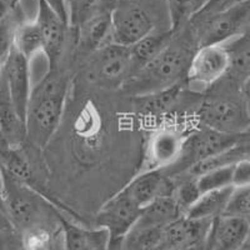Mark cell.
Segmentation results:
<instances>
[{
	"instance_id": "7402d4cb",
	"label": "cell",
	"mask_w": 250,
	"mask_h": 250,
	"mask_svg": "<svg viewBox=\"0 0 250 250\" xmlns=\"http://www.w3.org/2000/svg\"><path fill=\"white\" fill-rule=\"evenodd\" d=\"M234 188L230 187L202 194L199 199L187 211L185 216L191 219H210V220L222 216L227 209Z\"/></svg>"
},
{
	"instance_id": "f546056e",
	"label": "cell",
	"mask_w": 250,
	"mask_h": 250,
	"mask_svg": "<svg viewBox=\"0 0 250 250\" xmlns=\"http://www.w3.org/2000/svg\"><path fill=\"white\" fill-rule=\"evenodd\" d=\"M223 215L248 218L250 215V185L234 189Z\"/></svg>"
},
{
	"instance_id": "f35d334b",
	"label": "cell",
	"mask_w": 250,
	"mask_h": 250,
	"mask_svg": "<svg viewBox=\"0 0 250 250\" xmlns=\"http://www.w3.org/2000/svg\"><path fill=\"white\" fill-rule=\"evenodd\" d=\"M245 219H247V220H248V223H249V224H250V215L248 216V218H245Z\"/></svg>"
},
{
	"instance_id": "5b68a950",
	"label": "cell",
	"mask_w": 250,
	"mask_h": 250,
	"mask_svg": "<svg viewBox=\"0 0 250 250\" xmlns=\"http://www.w3.org/2000/svg\"><path fill=\"white\" fill-rule=\"evenodd\" d=\"M111 23L114 43L125 46L155 31L173 30L167 0H117Z\"/></svg>"
},
{
	"instance_id": "2e32d148",
	"label": "cell",
	"mask_w": 250,
	"mask_h": 250,
	"mask_svg": "<svg viewBox=\"0 0 250 250\" xmlns=\"http://www.w3.org/2000/svg\"><path fill=\"white\" fill-rule=\"evenodd\" d=\"M249 235L247 219L222 215L214 219L205 250H240L247 245Z\"/></svg>"
},
{
	"instance_id": "ba28073f",
	"label": "cell",
	"mask_w": 250,
	"mask_h": 250,
	"mask_svg": "<svg viewBox=\"0 0 250 250\" xmlns=\"http://www.w3.org/2000/svg\"><path fill=\"white\" fill-rule=\"evenodd\" d=\"M84 75L94 85L122 89L133 75L130 48L111 43L84 58Z\"/></svg>"
},
{
	"instance_id": "d6986e66",
	"label": "cell",
	"mask_w": 250,
	"mask_h": 250,
	"mask_svg": "<svg viewBox=\"0 0 250 250\" xmlns=\"http://www.w3.org/2000/svg\"><path fill=\"white\" fill-rule=\"evenodd\" d=\"M185 216L173 195L160 196L142 209L138 224L146 227H167Z\"/></svg>"
},
{
	"instance_id": "52a82bcc",
	"label": "cell",
	"mask_w": 250,
	"mask_h": 250,
	"mask_svg": "<svg viewBox=\"0 0 250 250\" xmlns=\"http://www.w3.org/2000/svg\"><path fill=\"white\" fill-rule=\"evenodd\" d=\"M195 125L193 117L171 118L153 125L140 171L164 170L171 167L179 159L188 134Z\"/></svg>"
},
{
	"instance_id": "8fae6325",
	"label": "cell",
	"mask_w": 250,
	"mask_h": 250,
	"mask_svg": "<svg viewBox=\"0 0 250 250\" xmlns=\"http://www.w3.org/2000/svg\"><path fill=\"white\" fill-rule=\"evenodd\" d=\"M142 208L123 189L102 205L94 218L93 227L104 228L110 236V249L119 250L124 236L139 219Z\"/></svg>"
},
{
	"instance_id": "cb8c5ba5",
	"label": "cell",
	"mask_w": 250,
	"mask_h": 250,
	"mask_svg": "<svg viewBox=\"0 0 250 250\" xmlns=\"http://www.w3.org/2000/svg\"><path fill=\"white\" fill-rule=\"evenodd\" d=\"M117 0H65L69 25L77 29L102 13L113 12Z\"/></svg>"
},
{
	"instance_id": "7bdbcfd3",
	"label": "cell",
	"mask_w": 250,
	"mask_h": 250,
	"mask_svg": "<svg viewBox=\"0 0 250 250\" xmlns=\"http://www.w3.org/2000/svg\"><path fill=\"white\" fill-rule=\"evenodd\" d=\"M62 250H64V248H62Z\"/></svg>"
},
{
	"instance_id": "484cf974",
	"label": "cell",
	"mask_w": 250,
	"mask_h": 250,
	"mask_svg": "<svg viewBox=\"0 0 250 250\" xmlns=\"http://www.w3.org/2000/svg\"><path fill=\"white\" fill-rule=\"evenodd\" d=\"M26 20L21 4L6 17L0 19V64L3 65L12 49L14 48V37L17 28L21 21Z\"/></svg>"
},
{
	"instance_id": "ffe728a7",
	"label": "cell",
	"mask_w": 250,
	"mask_h": 250,
	"mask_svg": "<svg viewBox=\"0 0 250 250\" xmlns=\"http://www.w3.org/2000/svg\"><path fill=\"white\" fill-rule=\"evenodd\" d=\"M224 45L230 55V66L225 78L240 85L250 75V26Z\"/></svg>"
},
{
	"instance_id": "b9f144b4",
	"label": "cell",
	"mask_w": 250,
	"mask_h": 250,
	"mask_svg": "<svg viewBox=\"0 0 250 250\" xmlns=\"http://www.w3.org/2000/svg\"><path fill=\"white\" fill-rule=\"evenodd\" d=\"M248 133H249V134H250V128H249V130H248Z\"/></svg>"
},
{
	"instance_id": "8992f818",
	"label": "cell",
	"mask_w": 250,
	"mask_h": 250,
	"mask_svg": "<svg viewBox=\"0 0 250 250\" xmlns=\"http://www.w3.org/2000/svg\"><path fill=\"white\" fill-rule=\"evenodd\" d=\"M187 25L198 48L222 45L242 35L250 26V1L219 12L196 13Z\"/></svg>"
},
{
	"instance_id": "44dd1931",
	"label": "cell",
	"mask_w": 250,
	"mask_h": 250,
	"mask_svg": "<svg viewBox=\"0 0 250 250\" xmlns=\"http://www.w3.org/2000/svg\"><path fill=\"white\" fill-rule=\"evenodd\" d=\"M173 37L174 29L173 30L155 31V33L146 35L143 39H140L139 42L129 46L130 48L134 73H137L146 62H149L159 53H162L169 45Z\"/></svg>"
},
{
	"instance_id": "7a4b0ae2",
	"label": "cell",
	"mask_w": 250,
	"mask_h": 250,
	"mask_svg": "<svg viewBox=\"0 0 250 250\" xmlns=\"http://www.w3.org/2000/svg\"><path fill=\"white\" fill-rule=\"evenodd\" d=\"M196 50L195 40L185 24L174 30L169 45L134 73L122 89L128 95L137 98L182 84L187 80L188 70Z\"/></svg>"
},
{
	"instance_id": "d6a6232c",
	"label": "cell",
	"mask_w": 250,
	"mask_h": 250,
	"mask_svg": "<svg viewBox=\"0 0 250 250\" xmlns=\"http://www.w3.org/2000/svg\"><path fill=\"white\" fill-rule=\"evenodd\" d=\"M45 1L51 6V8L54 9L55 12H57L62 19L68 21V10H66L65 0H45Z\"/></svg>"
},
{
	"instance_id": "8d00e7d4",
	"label": "cell",
	"mask_w": 250,
	"mask_h": 250,
	"mask_svg": "<svg viewBox=\"0 0 250 250\" xmlns=\"http://www.w3.org/2000/svg\"><path fill=\"white\" fill-rule=\"evenodd\" d=\"M245 159L250 160V140L248 143V148H247V156H245Z\"/></svg>"
},
{
	"instance_id": "ac0fdd59",
	"label": "cell",
	"mask_w": 250,
	"mask_h": 250,
	"mask_svg": "<svg viewBox=\"0 0 250 250\" xmlns=\"http://www.w3.org/2000/svg\"><path fill=\"white\" fill-rule=\"evenodd\" d=\"M0 133L10 148L26 144L25 120L15 108L4 75L0 69Z\"/></svg>"
},
{
	"instance_id": "4dcf8cb0",
	"label": "cell",
	"mask_w": 250,
	"mask_h": 250,
	"mask_svg": "<svg viewBox=\"0 0 250 250\" xmlns=\"http://www.w3.org/2000/svg\"><path fill=\"white\" fill-rule=\"evenodd\" d=\"M250 185V160L242 159L231 167V187L234 189Z\"/></svg>"
},
{
	"instance_id": "1f68e13d",
	"label": "cell",
	"mask_w": 250,
	"mask_h": 250,
	"mask_svg": "<svg viewBox=\"0 0 250 250\" xmlns=\"http://www.w3.org/2000/svg\"><path fill=\"white\" fill-rule=\"evenodd\" d=\"M0 250H25L23 235L13 228L0 229Z\"/></svg>"
},
{
	"instance_id": "3957f363",
	"label": "cell",
	"mask_w": 250,
	"mask_h": 250,
	"mask_svg": "<svg viewBox=\"0 0 250 250\" xmlns=\"http://www.w3.org/2000/svg\"><path fill=\"white\" fill-rule=\"evenodd\" d=\"M69 74L62 68L46 70L33 83L25 113L26 142L38 150L45 148L57 131L65 108Z\"/></svg>"
},
{
	"instance_id": "5bb4252c",
	"label": "cell",
	"mask_w": 250,
	"mask_h": 250,
	"mask_svg": "<svg viewBox=\"0 0 250 250\" xmlns=\"http://www.w3.org/2000/svg\"><path fill=\"white\" fill-rule=\"evenodd\" d=\"M175 187V179L165 170H150L139 171L124 190L143 209L160 196L173 195Z\"/></svg>"
},
{
	"instance_id": "277c9868",
	"label": "cell",
	"mask_w": 250,
	"mask_h": 250,
	"mask_svg": "<svg viewBox=\"0 0 250 250\" xmlns=\"http://www.w3.org/2000/svg\"><path fill=\"white\" fill-rule=\"evenodd\" d=\"M196 124L219 133L240 135L248 133L250 117L240 85L223 78L207 90L194 113Z\"/></svg>"
},
{
	"instance_id": "4316f807",
	"label": "cell",
	"mask_w": 250,
	"mask_h": 250,
	"mask_svg": "<svg viewBox=\"0 0 250 250\" xmlns=\"http://www.w3.org/2000/svg\"><path fill=\"white\" fill-rule=\"evenodd\" d=\"M209 0H167L174 30H178L199 13Z\"/></svg>"
},
{
	"instance_id": "83f0119b",
	"label": "cell",
	"mask_w": 250,
	"mask_h": 250,
	"mask_svg": "<svg viewBox=\"0 0 250 250\" xmlns=\"http://www.w3.org/2000/svg\"><path fill=\"white\" fill-rule=\"evenodd\" d=\"M233 167V165H231ZM231 167L213 169V170L205 171L196 176L195 182L200 193L204 194L208 191L224 189L231 187Z\"/></svg>"
},
{
	"instance_id": "d4e9b609",
	"label": "cell",
	"mask_w": 250,
	"mask_h": 250,
	"mask_svg": "<svg viewBox=\"0 0 250 250\" xmlns=\"http://www.w3.org/2000/svg\"><path fill=\"white\" fill-rule=\"evenodd\" d=\"M14 48L30 62L38 55H43L42 34L35 18L33 20L26 19L19 24L15 31Z\"/></svg>"
},
{
	"instance_id": "60d3db41",
	"label": "cell",
	"mask_w": 250,
	"mask_h": 250,
	"mask_svg": "<svg viewBox=\"0 0 250 250\" xmlns=\"http://www.w3.org/2000/svg\"><path fill=\"white\" fill-rule=\"evenodd\" d=\"M247 250H250V247H248V245H247Z\"/></svg>"
},
{
	"instance_id": "ab89813d",
	"label": "cell",
	"mask_w": 250,
	"mask_h": 250,
	"mask_svg": "<svg viewBox=\"0 0 250 250\" xmlns=\"http://www.w3.org/2000/svg\"><path fill=\"white\" fill-rule=\"evenodd\" d=\"M240 250H247V245H245V247L243 248V249H240Z\"/></svg>"
},
{
	"instance_id": "f1b7e54d",
	"label": "cell",
	"mask_w": 250,
	"mask_h": 250,
	"mask_svg": "<svg viewBox=\"0 0 250 250\" xmlns=\"http://www.w3.org/2000/svg\"><path fill=\"white\" fill-rule=\"evenodd\" d=\"M176 183L175 190H174L173 196L176 203L182 208L184 214L194 205V203L199 199L202 193L199 188L196 185L195 178H189V176H178L174 178Z\"/></svg>"
},
{
	"instance_id": "603a6c76",
	"label": "cell",
	"mask_w": 250,
	"mask_h": 250,
	"mask_svg": "<svg viewBox=\"0 0 250 250\" xmlns=\"http://www.w3.org/2000/svg\"><path fill=\"white\" fill-rule=\"evenodd\" d=\"M165 227H146L135 223L120 243L119 250H164Z\"/></svg>"
},
{
	"instance_id": "e0dca14e",
	"label": "cell",
	"mask_w": 250,
	"mask_h": 250,
	"mask_svg": "<svg viewBox=\"0 0 250 250\" xmlns=\"http://www.w3.org/2000/svg\"><path fill=\"white\" fill-rule=\"evenodd\" d=\"M64 250H109L110 236L104 228L82 224L62 216Z\"/></svg>"
},
{
	"instance_id": "9c48e42d",
	"label": "cell",
	"mask_w": 250,
	"mask_h": 250,
	"mask_svg": "<svg viewBox=\"0 0 250 250\" xmlns=\"http://www.w3.org/2000/svg\"><path fill=\"white\" fill-rule=\"evenodd\" d=\"M245 134L230 135L196 124L188 134L179 159L164 170L173 178L182 175L198 163L230 149L245 137Z\"/></svg>"
},
{
	"instance_id": "d590c367",
	"label": "cell",
	"mask_w": 250,
	"mask_h": 250,
	"mask_svg": "<svg viewBox=\"0 0 250 250\" xmlns=\"http://www.w3.org/2000/svg\"><path fill=\"white\" fill-rule=\"evenodd\" d=\"M0 211L5 214L3 205V178H1V170H0Z\"/></svg>"
},
{
	"instance_id": "836d02e7",
	"label": "cell",
	"mask_w": 250,
	"mask_h": 250,
	"mask_svg": "<svg viewBox=\"0 0 250 250\" xmlns=\"http://www.w3.org/2000/svg\"><path fill=\"white\" fill-rule=\"evenodd\" d=\"M240 94L247 104H250V75L240 84Z\"/></svg>"
},
{
	"instance_id": "30bf717a",
	"label": "cell",
	"mask_w": 250,
	"mask_h": 250,
	"mask_svg": "<svg viewBox=\"0 0 250 250\" xmlns=\"http://www.w3.org/2000/svg\"><path fill=\"white\" fill-rule=\"evenodd\" d=\"M43 42V57L48 70L60 66L69 45L74 44V33L66 20L62 19L45 0H38V13L35 17Z\"/></svg>"
},
{
	"instance_id": "e575fe53",
	"label": "cell",
	"mask_w": 250,
	"mask_h": 250,
	"mask_svg": "<svg viewBox=\"0 0 250 250\" xmlns=\"http://www.w3.org/2000/svg\"><path fill=\"white\" fill-rule=\"evenodd\" d=\"M6 228H12V225L9 223L5 214L0 211V229H6Z\"/></svg>"
},
{
	"instance_id": "7c38bea8",
	"label": "cell",
	"mask_w": 250,
	"mask_h": 250,
	"mask_svg": "<svg viewBox=\"0 0 250 250\" xmlns=\"http://www.w3.org/2000/svg\"><path fill=\"white\" fill-rule=\"evenodd\" d=\"M230 55L224 44L198 48L188 70V88L195 93L204 94L214 84L228 74Z\"/></svg>"
},
{
	"instance_id": "9a60e30c",
	"label": "cell",
	"mask_w": 250,
	"mask_h": 250,
	"mask_svg": "<svg viewBox=\"0 0 250 250\" xmlns=\"http://www.w3.org/2000/svg\"><path fill=\"white\" fill-rule=\"evenodd\" d=\"M73 33L75 55H83L84 58L103 46L114 43L111 12L95 15L77 29H73Z\"/></svg>"
},
{
	"instance_id": "4fadbf2b",
	"label": "cell",
	"mask_w": 250,
	"mask_h": 250,
	"mask_svg": "<svg viewBox=\"0 0 250 250\" xmlns=\"http://www.w3.org/2000/svg\"><path fill=\"white\" fill-rule=\"evenodd\" d=\"M1 73L15 108L18 109L21 118L25 120L26 106L33 86L31 62L23 54H20L17 49L13 48L1 66Z\"/></svg>"
},
{
	"instance_id": "6da1fadb",
	"label": "cell",
	"mask_w": 250,
	"mask_h": 250,
	"mask_svg": "<svg viewBox=\"0 0 250 250\" xmlns=\"http://www.w3.org/2000/svg\"><path fill=\"white\" fill-rule=\"evenodd\" d=\"M1 178L4 211L13 229L23 235L25 250L45 249L62 231V211L43 194L3 170Z\"/></svg>"
},
{
	"instance_id": "74e56055",
	"label": "cell",
	"mask_w": 250,
	"mask_h": 250,
	"mask_svg": "<svg viewBox=\"0 0 250 250\" xmlns=\"http://www.w3.org/2000/svg\"><path fill=\"white\" fill-rule=\"evenodd\" d=\"M248 247H250V235H249V239H248V243H247Z\"/></svg>"
}]
</instances>
